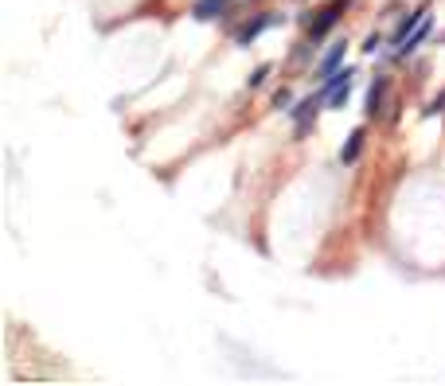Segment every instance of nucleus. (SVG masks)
<instances>
[{"label":"nucleus","mask_w":445,"mask_h":386,"mask_svg":"<svg viewBox=\"0 0 445 386\" xmlns=\"http://www.w3.org/2000/svg\"><path fill=\"white\" fill-rule=\"evenodd\" d=\"M266 74H270V63L254 67V74H250V82H247V86H250V90H254V86H262V82H266Z\"/></svg>","instance_id":"11"},{"label":"nucleus","mask_w":445,"mask_h":386,"mask_svg":"<svg viewBox=\"0 0 445 386\" xmlns=\"http://www.w3.org/2000/svg\"><path fill=\"white\" fill-rule=\"evenodd\" d=\"M387 90H391V82L379 74V79H371V86H367V98H364V113L371 121L383 118V109H387Z\"/></svg>","instance_id":"3"},{"label":"nucleus","mask_w":445,"mask_h":386,"mask_svg":"<svg viewBox=\"0 0 445 386\" xmlns=\"http://www.w3.org/2000/svg\"><path fill=\"white\" fill-rule=\"evenodd\" d=\"M442 109H445V90H442V94H437L434 102H430V106L422 109V113H426V118H434V113H442Z\"/></svg>","instance_id":"12"},{"label":"nucleus","mask_w":445,"mask_h":386,"mask_svg":"<svg viewBox=\"0 0 445 386\" xmlns=\"http://www.w3.org/2000/svg\"><path fill=\"white\" fill-rule=\"evenodd\" d=\"M320 102H325V94H317V98H305L293 106V121H297V137H305L309 129H313V121H317L320 113Z\"/></svg>","instance_id":"4"},{"label":"nucleus","mask_w":445,"mask_h":386,"mask_svg":"<svg viewBox=\"0 0 445 386\" xmlns=\"http://www.w3.org/2000/svg\"><path fill=\"white\" fill-rule=\"evenodd\" d=\"M430 31H434V24H430V20H422V24H418V31H414V35H410V40L403 43V51H395V55H398V59H403V55H410V51H414L418 43H422L426 35H430Z\"/></svg>","instance_id":"10"},{"label":"nucleus","mask_w":445,"mask_h":386,"mask_svg":"<svg viewBox=\"0 0 445 386\" xmlns=\"http://www.w3.org/2000/svg\"><path fill=\"white\" fill-rule=\"evenodd\" d=\"M364 129H352L348 133V145H344V152H340V164H356V156H359V149H364Z\"/></svg>","instance_id":"7"},{"label":"nucleus","mask_w":445,"mask_h":386,"mask_svg":"<svg viewBox=\"0 0 445 386\" xmlns=\"http://www.w3.org/2000/svg\"><path fill=\"white\" fill-rule=\"evenodd\" d=\"M274 106H277V109L289 106V90H277V94H274Z\"/></svg>","instance_id":"13"},{"label":"nucleus","mask_w":445,"mask_h":386,"mask_svg":"<svg viewBox=\"0 0 445 386\" xmlns=\"http://www.w3.org/2000/svg\"><path fill=\"white\" fill-rule=\"evenodd\" d=\"M344 8H348V0H328L325 8H320L317 16L309 20V40H313V43L325 40L328 31H332V24H336L340 16H344Z\"/></svg>","instance_id":"1"},{"label":"nucleus","mask_w":445,"mask_h":386,"mask_svg":"<svg viewBox=\"0 0 445 386\" xmlns=\"http://www.w3.org/2000/svg\"><path fill=\"white\" fill-rule=\"evenodd\" d=\"M352 74L356 70L352 67H344L340 74H332V79H325V102H328V109H344V102H348V94H352Z\"/></svg>","instance_id":"2"},{"label":"nucleus","mask_w":445,"mask_h":386,"mask_svg":"<svg viewBox=\"0 0 445 386\" xmlns=\"http://www.w3.org/2000/svg\"><path fill=\"white\" fill-rule=\"evenodd\" d=\"M426 20V8H414V12H406V20L398 24L395 28V35H391V43H395V51H403V43L410 40V35H414L418 31V24Z\"/></svg>","instance_id":"5"},{"label":"nucleus","mask_w":445,"mask_h":386,"mask_svg":"<svg viewBox=\"0 0 445 386\" xmlns=\"http://www.w3.org/2000/svg\"><path fill=\"white\" fill-rule=\"evenodd\" d=\"M270 24H281V16H262V20H254V24H250V28H242V31H238V43H242V47H247V43L254 40L258 31H266Z\"/></svg>","instance_id":"9"},{"label":"nucleus","mask_w":445,"mask_h":386,"mask_svg":"<svg viewBox=\"0 0 445 386\" xmlns=\"http://www.w3.org/2000/svg\"><path fill=\"white\" fill-rule=\"evenodd\" d=\"M344 55H348V43L340 40V43H332V51H328L325 59H320V67H317V79L325 82V79H332L340 70V63H344Z\"/></svg>","instance_id":"6"},{"label":"nucleus","mask_w":445,"mask_h":386,"mask_svg":"<svg viewBox=\"0 0 445 386\" xmlns=\"http://www.w3.org/2000/svg\"><path fill=\"white\" fill-rule=\"evenodd\" d=\"M223 8H227V0H196V20H211V16H223Z\"/></svg>","instance_id":"8"}]
</instances>
